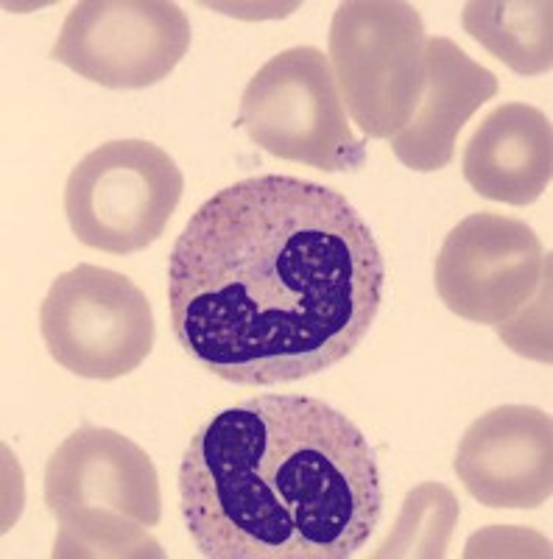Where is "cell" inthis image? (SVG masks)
<instances>
[{
    "label": "cell",
    "mask_w": 553,
    "mask_h": 559,
    "mask_svg": "<svg viewBox=\"0 0 553 559\" xmlns=\"http://www.w3.org/2000/svg\"><path fill=\"white\" fill-rule=\"evenodd\" d=\"M383 288L366 218L344 193L286 174L213 193L168 261L179 347L238 386L305 381L341 364L375 324Z\"/></svg>",
    "instance_id": "obj_1"
},
{
    "label": "cell",
    "mask_w": 553,
    "mask_h": 559,
    "mask_svg": "<svg viewBox=\"0 0 553 559\" xmlns=\"http://www.w3.org/2000/svg\"><path fill=\"white\" fill-rule=\"evenodd\" d=\"M179 498L211 559H350L383 512L369 439L308 394H257L213 414L184 451Z\"/></svg>",
    "instance_id": "obj_2"
},
{
    "label": "cell",
    "mask_w": 553,
    "mask_h": 559,
    "mask_svg": "<svg viewBox=\"0 0 553 559\" xmlns=\"http://www.w3.org/2000/svg\"><path fill=\"white\" fill-rule=\"evenodd\" d=\"M45 507L59 521L53 557H163V492L152 456L112 428L82 426L45 464Z\"/></svg>",
    "instance_id": "obj_3"
},
{
    "label": "cell",
    "mask_w": 553,
    "mask_h": 559,
    "mask_svg": "<svg viewBox=\"0 0 553 559\" xmlns=\"http://www.w3.org/2000/svg\"><path fill=\"white\" fill-rule=\"evenodd\" d=\"M425 23L402 0L338 3L327 59L347 115L366 138L392 140L425 90Z\"/></svg>",
    "instance_id": "obj_4"
},
{
    "label": "cell",
    "mask_w": 553,
    "mask_h": 559,
    "mask_svg": "<svg viewBox=\"0 0 553 559\" xmlns=\"http://www.w3.org/2000/svg\"><path fill=\"white\" fill-rule=\"evenodd\" d=\"M238 127L272 157L318 171H358L366 159V143L352 132L330 59L313 45L280 51L249 79Z\"/></svg>",
    "instance_id": "obj_5"
},
{
    "label": "cell",
    "mask_w": 553,
    "mask_h": 559,
    "mask_svg": "<svg viewBox=\"0 0 553 559\" xmlns=\"http://www.w3.org/2000/svg\"><path fill=\"white\" fill-rule=\"evenodd\" d=\"M182 193L184 177L171 154L148 140H109L71 171L64 213L84 247L134 254L166 233Z\"/></svg>",
    "instance_id": "obj_6"
},
{
    "label": "cell",
    "mask_w": 553,
    "mask_h": 559,
    "mask_svg": "<svg viewBox=\"0 0 553 559\" xmlns=\"http://www.w3.org/2000/svg\"><path fill=\"white\" fill-rule=\"evenodd\" d=\"M39 331L59 367L89 381H115L152 356V302L127 274L79 263L45 294Z\"/></svg>",
    "instance_id": "obj_7"
},
{
    "label": "cell",
    "mask_w": 553,
    "mask_h": 559,
    "mask_svg": "<svg viewBox=\"0 0 553 559\" xmlns=\"http://www.w3.org/2000/svg\"><path fill=\"white\" fill-rule=\"evenodd\" d=\"M191 48V23L168 0H82L68 12L53 62L109 90L159 84Z\"/></svg>",
    "instance_id": "obj_8"
},
{
    "label": "cell",
    "mask_w": 553,
    "mask_h": 559,
    "mask_svg": "<svg viewBox=\"0 0 553 559\" xmlns=\"http://www.w3.org/2000/svg\"><path fill=\"white\" fill-rule=\"evenodd\" d=\"M548 277V254L526 222L472 213L447 233L433 280L450 313L472 324L515 322Z\"/></svg>",
    "instance_id": "obj_9"
},
{
    "label": "cell",
    "mask_w": 553,
    "mask_h": 559,
    "mask_svg": "<svg viewBox=\"0 0 553 559\" xmlns=\"http://www.w3.org/2000/svg\"><path fill=\"white\" fill-rule=\"evenodd\" d=\"M456 476L490 509H537L553 492L551 414L534 406H497L467 428Z\"/></svg>",
    "instance_id": "obj_10"
},
{
    "label": "cell",
    "mask_w": 553,
    "mask_h": 559,
    "mask_svg": "<svg viewBox=\"0 0 553 559\" xmlns=\"http://www.w3.org/2000/svg\"><path fill=\"white\" fill-rule=\"evenodd\" d=\"M495 96L492 70L472 62L453 39L428 37L425 90L411 121L392 138V152L411 171H442L450 166L461 129Z\"/></svg>",
    "instance_id": "obj_11"
},
{
    "label": "cell",
    "mask_w": 553,
    "mask_h": 559,
    "mask_svg": "<svg viewBox=\"0 0 553 559\" xmlns=\"http://www.w3.org/2000/svg\"><path fill=\"white\" fill-rule=\"evenodd\" d=\"M461 171L478 197L531 204L551 188L553 129L542 109L512 102L492 109L465 146Z\"/></svg>",
    "instance_id": "obj_12"
},
{
    "label": "cell",
    "mask_w": 553,
    "mask_h": 559,
    "mask_svg": "<svg viewBox=\"0 0 553 559\" xmlns=\"http://www.w3.org/2000/svg\"><path fill=\"white\" fill-rule=\"evenodd\" d=\"M461 26L517 76L551 70L553 7L548 0H470Z\"/></svg>",
    "instance_id": "obj_13"
},
{
    "label": "cell",
    "mask_w": 553,
    "mask_h": 559,
    "mask_svg": "<svg viewBox=\"0 0 553 559\" xmlns=\"http://www.w3.org/2000/svg\"><path fill=\"white\" fill-rule=\"evenodd\" d=\"M458 523V501L436 481L420 484L402 501L395 528L377 546L375 557H428L442 559Z\"/></svg>",
    "instance_id": "obj_14"
}]
</instances>
